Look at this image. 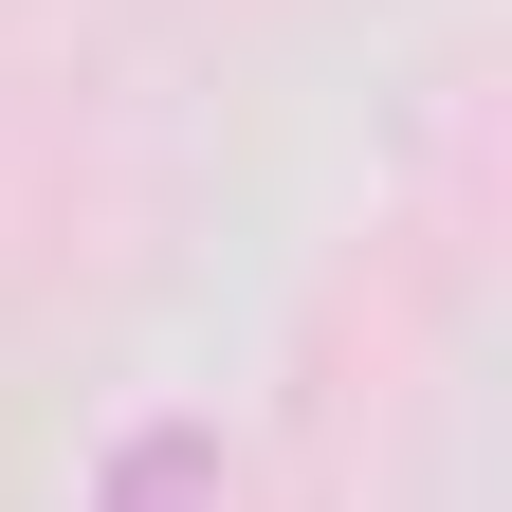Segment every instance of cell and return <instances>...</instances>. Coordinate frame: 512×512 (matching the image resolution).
Returning <instances> with one entry per match:
<instances>
[{
  "label": "cell",
  "instance_id": "obj_1",
  "mask_svg": "<svg viewBox=\"0 0 512 512\" xmlns=\"http://www.w3.org/2000/svg\"><path fill=\"white\" fill-rule=\"evenodd\" d=\"M220 494V421H147V439H110V476L92 512H202Z\"/></svg>",
  "mask_w": 512,
  "mask_h": 512
}]
</instances>
